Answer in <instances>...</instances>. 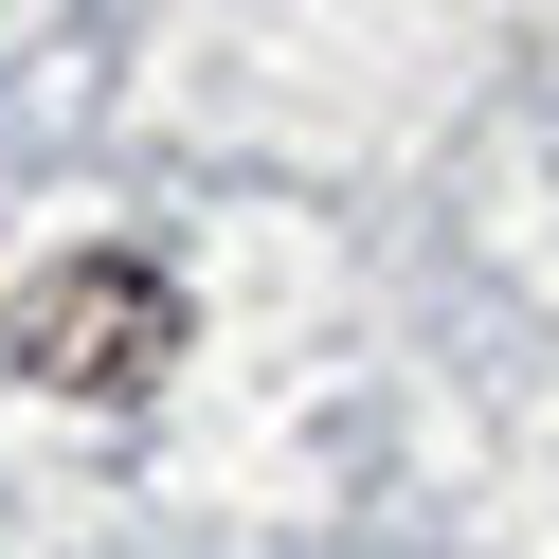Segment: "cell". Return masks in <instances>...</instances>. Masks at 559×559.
Returning a JSON list of instances; mask_svg holds the SVG:
<instances>
[{
  "label": "cell",
  "instance_id": "6da1fadb",
  "mask_svg": "<svg viewBox=\"0 0 559 559\" xmlns=\"http://www.w3.org/2000/svg\"><path fill=\"white\" fill-rule=\"evenodd\" d=\"M181 361V271L163 253H55L19 289V379L37 397H145Z\"/></svg>",
  "mask_w": 559,
  "mask_h": 559
}]
</instances>
